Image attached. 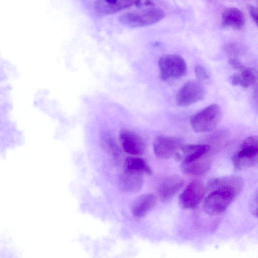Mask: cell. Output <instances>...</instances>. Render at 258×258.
<instances>
[{
  "instance_id": "cell-22",
  "label": "cell",
  "mask_w": 258,
  "mask_h": 258,
  "mask_svg": "<svg viewBox=\"0 0 258 258\" xmlns=\"http://www.w3.org/2000/svg\"><path fill=\"white\" fill-rule=\"evenodd\" d=\"M242 47L237 43H230L226 45L225 50L232 57H235L242 51Z\"/></svg>"
},
{
  "instance_id": "cell-4",
  "label": "cell",
  "mask_w": 258,
  "mask_h": 258,
  "mask_svg": "<svg viewBox=\"0 0 258 258\" xmlns=\"http://www.w3.org/2000/svg\"><path fill=\"white\" fill-rule=\"evenodd\" d=\"M221 117L220 107L217 104H212L192 116L191 126L197 133L211 132L218 125Z\"/></svg>"
},
{
  "instance_id": "cell-26",
  "label": "cell",
  "mask_w": 258,
  "mask_h": 258,
  "mask_svg": "<svg viewBox=\"0 0 258 258\" xmlns=\"http://www.w3.org/2000/svg\"><path fill=\"white\" fill-rule=\"evenodd\" d=\"M231 82L233 85H237L239 84V79L238 74H234L231 77Z\"/></svg>"
},
{
  "instance_id": "cell-13",
  "label": "cell",
  "mask_w": 258,
  "mask_h": 258,
  "mask_svg": "<svg viewBox=\"0 0 258 258\" xmlns=\"http://www.w3.org/2000/svg\"><path fill=\"white\" fill-rule=\"evenodd\" d=\"M243 186L244 182L240 177L231 175L213 179L209 182L208 188L210 190L218 187L227 188L234 190L239 194Z\"/></svg>"
},
{
  "instance_id": "cell-21",
  "label": "cell",
  "mask_w": 258,
  "mask_h": 258,
  "mask_svg": "<svg viewBox=\"0 0 258 258\" xmlns=\"http://www.w3.org/2000/svg\"><path fill=\"white\" fill-rule=\"evenodd\" d=\"M106 140L105 141V148L111 154L115 160H117L119 158L120 153L115 144H114L112 140Z\"/></svg>"
},
{
  "instance_id": "cell-1",
  "label": "cell",
  "mask_w": 258,
  "mask_h": 258,
  "mask_svg": "<svg viewBox=\"0 0 258 258\" xmlns=\"http://www.w3.org/2000/svg\"><path fill=\"white\" fill-rule=\"evenodd\" d=\"M258 140L257 136H251L244 140L240 149L231 157L235 170L254 168L257 165Z\"/></svg>"
},
{
  "instance_id": "cell-25",
  "label": "cell",
  "mask_w": 258,
  "mask_h": 258,
  "mask_svg": "<svg viewBox=\"0 0 258 258\" xmlns=\"http://www.w3.org/2000/svg\"><path fill=\"white\" fill-rule=\"evenodd\" d=\"M229 63L235 69L238 70H242L245 68L241 62L236 58L231 57L229 60Z\"/></svg>"
},
{
  "instance_id": "cell-18",
  "label": "cell",
  "mask_w": 258,
  "mask_h": 258,
  "mask_svg": "<svg viewBox=\"0 0 258 258\" xmlns=\"http://www.w3.org/2000/svg\"><path fill=\"white\" fill-rule=\"evenodd\" d=\"M124 170L143 175L152 174V171L149 165L142 158L128 157L124 161Z\"/></svg>"
},
{
  "instance_id": "cell-8",
  "label": "cell",
  "mask_w": 258,
  "mask_h": 258,
  "mask_svg": "<svg viewBox=\"0 0 258 258\" xmlns=\"http://www.w3.org/2000/svg\"><path fill=\"white\" fill-rule=\"evenodd\" d=\"M182 145V141L178 137L158 136L153 141V150L158 158L167 159L174 156Z\"/></svg>"
},
{
  "instance_id": "cell-20",
  "label": "cell",
  "mask_w": 258,
  "mask_h": 258,
  "mask_svg": "<svg viewBox=\"0 0 258 258\" xmlns=\"http://www.w3.org/2000/svg\"><path fill=\"white\" fill-rule=\"evenodd\" d=\"M194 70L196 78L199 81L208 79L210 77L208 71L205 68L200 64L196 65Z\"/></svg>"
},
{
  "instance_id": "cell-12",
  "label": "cell",
  "mask_w": 258,
  "mask_h": 258,
  "mask_svg": "<svg viewBox=\"0 0 258 258\" xmlns=\"http://www.w3.org/2000/svg\"><path fill=\"white\" fill-rule=\"evenodd\" d=\"M157 198L153 194L142 195L137 198L132 206L133 215L137 218L144 217L156 205Z\"/></svg>"
},
{
  "instance_id": "cell-19",
  "label": "cell",
  "mask_w": 258,
  "mask_h": 258,
  "mask_svg": "<svg viewBox=\"0 0 258 258\" xmlns=\"http://www.w3.org/2000/svg\"><path fill=\"white\" fill-rule=\"evenodd\" d=\"M239 75V84L244 87H248L252 85L257 80V72L250 68H244Z\"/></svg>"
},
{
  "instance_id": "cell-9",
  "label": "cell",
  "mask_w": 258,
  "mask_h": 258,
  "mask_svg": "<svg viewBox=\"0 0 258 258\" xmlns=\"http://www.w3.org/2000/svg\"><path fill=\"white\" fill-rule=\"evenodd\" d=\"M119 137L125 152L136 156L144 153L145 143L142 138L135 132L127 129H122L119 132Z\"/></svg>"
},
{
  "instance_id": "cell-10",
  "label": "cell",
  "mask_w": 258,
  "mask_h": 258,
  "mask_svg": "<svg viewBox=\"0 0 258 258\" xmlns=\"http://www.w3.org/2000/svg\"><path fill=\"white\" fill-rule=\"evenodd\" d=\"M141 0H97L95 8L101 14L111 15L134 5H140Z\"/></svg>"
},
{
  "instance_id": "cell-23",
  "label": "cell",
  "mask_w": 258,
  "mask_h": 258,
  "mask_svg": "<svg viewBox=\"0 0 258 258\" xmlns=\"http://www.w3.org/2000/svg\"><path fill=\"white\" fill-rule=\"evenodd\" d=\"M250 208L251 213L257 217V192L254 193L253 197L251 198L250 203Z\"/></svg>"
},
{
  "instance_id": "cell-6",
  "label": "cell",
  "mask_w": 258,
  "mask_h": 258,
  "mask_svg": "<svg viewBox=\"0 0 258 258\" xmlns=\"http://www.w3.org/2000/svg\"><path fill=\"white\" fill-rule=\"evenodd\" d=\"M206 188L201 180L190 182L179 197V203L183 209H190L197 207L204 198Z\"/></svg>"
},
{
  "instance_id": "cell-17",
  "label": "cell",
  "mask_w": 258,
  "mask_h": 258,
  "mask_svg": "<svg viewBox=\"0 0 258 258\" xmlns=\"http://www.w3.org/2000/svg\"><path fill=\"white\" fill-rule=\"evenodd\" d=\"M223 24L237 30L241 29L245 23L242 12L237 8H229L224 10L222 14Z\"/></svg>"
},
{
  "instance_id": "cell-7",
  "label": "cell",
  "mask_w": 258,
  "mask_h": 258,
  "mask_svg": "<svg viewBox=\"0 0 258 258\" xmlns=\"http://www.w3.org/2000/svg\"><path fill=\"white\" fill-rule=\"evenodd\" d=\"M205 94L204 87L199 81H190L178 92L176 102L178 106H187L202 100Z\"/></svg>"
},
{
  "instance_id": "cell-11",
  "label": "cell",
  "mask_w": 258,
  "mask_h": 258,
  "mask_svg": "<svg viewBox=\"0 0 258 258\" xmlns=\"http://www.w3.org/2000/svg\"><path fill=\"white\" fill-rule=\"evenodd\" d=\"M184 180L178 175H172L165 178L158 187V194L162 201H167L173 197L182 187Z\"/></svg>"
},
{
  "instance_id": "cell-14",
  "label": "cell",
  "mask_w": 258,
  "mask_h": 258,
  "mask_svg": "<svg viewBox=\"0 0 258 258\" xmlns=\"http://www.w3.org/2000/svg\"><path fill=\"white\" fill-rule=\"evenodd\" d=\"M119 183L123 190L130 192H137L143 186L142 175L124 170L119 177Z\"/></svg>"
},
{
  "instance_id": "cell-24",
  "label": "cell",
  "mask_w": 258,
  "mask_h": 258,
  "mask_svg": "<svg viewBox=\"0 0 258 258\" xmlns=\"http://www.w3.org/2000/svg\"><path fill=\"white\" fill-rule=\"evenodd\" d=\"M247 9L249 13L254 22L255 24L257 25V9L252 5L248 4L247 5Z\"/></svg>"
},
{
  "instance_id": "cell-3",
  "label": "cell",
  "mask_w": 258,
  "mask_h": 258,
  "mask_svg": "<svg viewBox=\"0 0 258 258\" xmlns=\"http://www.w3.org/2000/svg\"><path fill=\"white\" fill-rule=\"evenodd\" d=\"M164 16L162 10L152 8L124 13L120 16L119 21L128 27L138 28L154 24L162 20Z\"/></svg>"
},
{
  "instance_id": "cell-2",
  "label": "cell",
  "mask_w": 258,
  "mask_h": 258,
  "mask_svg": "<svg viewBox=\"0 0 258 258\" xmlns=\"http://www.w3.org/2000/svg\"><path fill=\"white\" fill-rule=\"evenodd\" d=\"M206 197L204 209L210 215H216L224 212L238 194L234 190L223 187L211 190Z\"/></svg>"
},
{
  "instance_id": "cell-16",
  "label": "cell",
  "mask_w": 258,
  "mask_h": 258,
  "mask_svg": "<svg viewBox=\"0 0 258 258\" xmlns=\"http://www.w3.org/2000/svg\"><path fill=\"white\" fill-rule=\"evenodd\" d=\"M183 153V162H189L198 159L209 152L210 146L206 144H186L180 149Z\"/></svg>"
},
{
  "instance_id": "cell-15",
  "label": "cell",
  "mask_w": 258,
  "mask_h": 258,
  "mask_svg": "<svg viewBox=\"0 0 258 258\" xmlns=\"http://www.w3.org/2000/svg\"><path fill=\"white\" fill-rule=\"evenodd\" d=\"M211 161L205 155L189 162H182L181 171L185 174L191 175H201L207 172L210 168Z\"/></svg>"
},
{
  "instance_id": "cell-5",
  "label": "cell",
  "mask_w": 258,
  "mask_h": 258,
  "mask_svg": "<svg viewBox=\"0 0 258 258\" xmlns=\"http://www.w3.org/2000/svg\"><path fill=\"white\" fill-rule=\"evenodd\" d=\"M158 66L160 78L164 81L182 77L187 71L185 61L177 54L162 56L159 59Z\"/></svg>"
}]
</instances>
